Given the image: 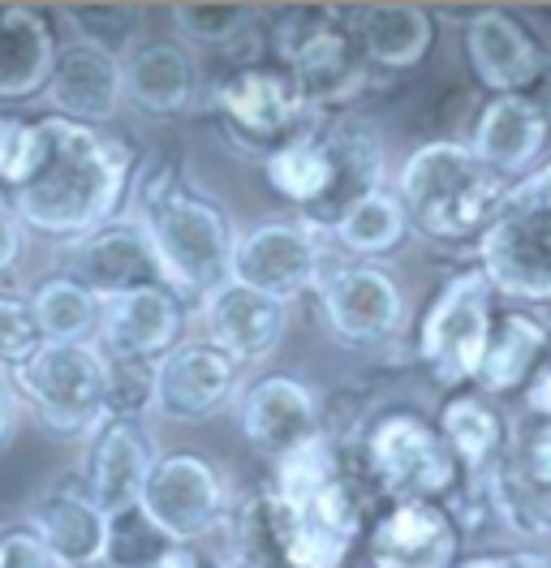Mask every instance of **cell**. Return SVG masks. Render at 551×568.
Returning a JSON list of instances; mask_svg holds the SVG:
<instances>
[{
  "mask_svg": "<svg viewBox=\"0 0 551 568\" xmlns=\"http://www.w3.org/2000/svg\"><path fill=\"white\" fill-rule=\"evenodd\" d=\"M457 568H548V565L534 560V556H474V560H465V565Z\"/></svg>",
  "mask_w": 551,
  "mask_h": 568,
  "instance_id": "43",
  "label": "cell"
},
{
  "mask_svg": "<svg viewBox=\"0 0 551 568\" xmlns=\"http://www.w3.org/2000/svg\"><path fill=\"white\" fill-rule=\"evenodd\" d=\"M263 169H268V185L284 203L302 207L310 229H323V215H328L332 190H337V155H332L328 134L302 130L298 139H289L280 151H272L263 160Z\"/></svg>",
  "mask_w": 551,
  "mask_h": 568,
  "instance_id": "26",
  "label": "cell"
},
{
  "mask_svg": "<svg viewBox=\"0 0 551 568\" xmlns=\"http://www.w3.org/2000/svg\"><path fill=\"white\" fill-rule=\"evenodd\" d=\"M525 405L534 418H551V366H539V375L525 388Z\"/></svg>",
  "mask_w": 551,
  "mask_h": 568,
  "instance_id": "41",
  "label": "cell"
},
{
  "mask_svg": "<svg viewBox=\"0 0 551 568\" xmlns=\"http://www.w3.org/2000/svg\"><path fill=\"white\" fill-rule=\"evenodd\" d=\"M181 306L164 284L100 302V341L112 362H160L177 345Z\"/></svg>",
  "mask_w": 551,
  "mask_h": 568,
  "instance_id": "20",
  "label": "cell"
},
{
  "mask_svg": "<svg viewBox=\"0 0 551 568\" xmlns=\"http://www.w3.org/2000/svg\"><path fill=\"white\" fill-rule=\"evenodd\" d=\"M328 272L323 263V233L307 220H272L241 233L233 246V281L259 288L276 302H293L307 288H319Z\"/></svg>",
  "mask_w": 551,
  "mask_h": 568,
  "instance_id": "11",
  "label": "cell"
},
{
  "mask_svg": "<svg viewBox=\"0 0 551 568\" xmlns=\"http://www.w3.org/2000/svg\"><path fill=\"white\" fill-rule=\"evenodd\" d=\"M138 224L156 250L160 276L186 297L216 293L233 281V246L238 233L229 229V215L211 199L172 185V178H156L142 194Z\"/></svg>",
  "mask_w": 551,
  "mask_h": 568,
  "instance_id": "3",
  "label": "cell"
},
{
  "mask_svg": "<svg viewBox=\"0 0 551 568\" xmlns=\"http://www.w3.org/2000/svg\"><path fill=\"white\" fill-rule=\"evenodd\" d=\"M504 190V178L482 164L470 142H427L397 173V199L410 224L435 242H465L482 233Z\"/></svg>",
  "mask_w": 551,
  "mask_h": 568,
  "instance_id": "4",
  "label": "cell"
},
{
  "mask_svg": "<svg viewBox=\"0 0 551 568\" xmlns=\"http://www.w3.org/2000/svg\"><path fill=\"white\" fill-rule=\"evenodd\" d=\"M241 366L211 341L172 345L156 362V414L169 423H203L238 396Z\"/></svg>",
  "mask_w": 551,
  "mask_h": 568,
  "instance_id": "14",
  "label": "cell"
},
{
  "mask_svg": "<svg viewBox=\"0 0 551 568\" xmlns=\"http://www.w3.org/2000/svg\"><path fill=\"white\" fill-rule=\"evenodd\" d=\"M121 78H126V95L151 116H172L186 112L199 95V70L194 57L172 43V39H147L134 43L121 57Z\"/></svg>",
  "mask_w": 551,
  "mask_h": 568,
  "instance_id": "25",
  "label": "cell"
},
{
  "mask_svg": "<svg viewBox=\"0 0 551 568\" xmlns=\"http://www.w3.org/2000/svg\"><path fill=\"white\" fill-rule=\"evenodd\" d=\"M199 323L216 349H224L238 366H254V362L272 357V349L280 345L289 306L259 288L229 281L199 302Z\"/></svg>",
  "mask_w": 551,
  "mask_h": 568,
  "instance_id": "17",
  "label": "cell"
},
{
  "mask_svg": "<svg viewBox=\"0 0 551 568\" xmlns=\"http://www.w3.org/2000/svg\"><path fill=\"white\" fill-rule=\"evenodd\" d=\"M314 293L323 302L332 336L344 345H388L405 320V297L397 281L371 263L328 267Z\"/></svg>",
  "mask_w": 551,
  "mask_h": 568,
  "instance_id": "13",
  "label": "cell"
},
{
  "mask_svg": "<svg viewBox=\"0 0 551 568\" xmlns=\"http://www.w3.org/2000/svg\"><path fill=\"white\" fill-rule=\"evenodd\" d=\"M440 435L452 448L457 465H465L470 474H487L504 457V423L474 392L448 400L444 414H440Z\"/></svg>",
  "mask_w": 551,
  "mask_h": 568,
  "instance_id": "30",
  "label": "cell"
},
{
  "mask_svg": "<svg viewBox=\"0 0 551 568\" xmlns=\"http://www.w3.org/2000/svg\"><path fill=\"white\" fill-rule=\"evenodd\" d=\"M151 465H156L151 439L134 423H103L96 430L91 453H87L82 487L96 499V508L112 521V517H126L138 508L142 487L151 478Z\"/></svg>",
  "mask_w": 551,
  "mask_h": 568,
  "instance_id": "21",
  "label": "cell"
},
{
  "mask_svg": "<svg viewBox=\"0 0 551 568\" xmlns=\"http://www.w3.org/2000/svg\"><path fill=\"white\" fill-rule=\"evenodd\" d=\"M31 530L52 551L57 568H91L108 560V534L112 521L96 508L82 483L52 487L31 504Z\"/></svg>",
  "mask_w": 551,
  "mask_h": 568,
  "instance_id": "22",
  "label": "cell"
},
{
  "mask_svg": "<svg viewBox=\"0 0 551 568\" xmlns=\"http://www.w3.org/2000/svg\"><path fill=\"white\" fill-rule=\"evenodd\" d=\"M548 112L530 95H495L474 121L470 151L495 178H517L539 160V151L548 146Z\"/></svg>",
  "mask_w": 551,
  "mask_h": 568,
  "instance_id": "24",
  "label": "cell"
},
{
  "mask_svg": "<svg viewBox=\"0 0 551 568\" xmlns=\"http://www.w3.org/2000/svg\"><path fill=\"white\" fill-rule=\"evenodd\" d=\"M548 349V327L530 315H500L491 327V341H487V354L474 375V384L482 392H513L530 388V379L539 375V357Z\"/></svg>",
  "mask_w": 551,
  "mask_h": 568,
  "instance_id": "29",
  "label": "cell"
},
{
  "mask_svg": "<svg viewBox=\"0 0 551 568\" xmlns=\"http://www.w3.org/2000/svg\"><path fill=\"white\" fill-rule=\"evenodd\" d=\"M69 27H78L82 43H96L103 52L121 57V48L130 52L134 48V27H138V9L130 4H69L66 9Z\"/></svg>",
  "mask_w": 551,
  "mask_h": 568,
  "instance_id": "34",
  "label": "cell"
},
{
  "mask_svg": "<svg viewBox=\"0 0 551 568\" xmlns=\"http://www.w3.org/2000/svg\"><path fill=\"white\" fill-rule=\"evenodd\" d=\"M34 327L43 345H87L100 327V297H91L78 281H43L31 297Z\"/></svg>",
  "mask_w": 551,
  "mask_h": 568,
  "instance_id": "32",
  "label": "cell"
},
{
  "mask_svg": "<svg viewBox=\"0 0 551 568\" xmlns=\"http://www.w3.org/2000/svg\"><path fill=\"white\" fill-rule=\"evenodd\" d=\"M491 302H495L491 281L482 276V267H470V272H457L431 302V311L422 315L418 354L444 388L474 384L491 327H495Z\"/></svg>",
  "mask_w": 551,
  "mask_h": 568,
  "instance_id": "8",
  "label": "cell"
},
{
  "mask_svg": "<svg viewBox=\"0 0 551 568\" xmlns=\"http://www.w3.org/2000/svg\"><path fill=\"white\" fill-rule=\"evenodd\" d=\"M479 267L504 297L551 302V164L504 190L479 233Z\"/></svg>",
  "mask_w": 551,
  "mask_h": 568,
  "instance_id": "5",
  "label": "cell"
},
{
  "mask_svg": "<svg viewBox=\"0 0 551 568\" xmlns=\"http://www.w3.org/2000/svg\"><path fill=\"white\" fill-rule=\"evenodd\" d=\"M34 130L39 146L31 169L9 190L18 220L73 242L112 224L130 190V146L57 112L39 116Z\"/></svg>",
  "mask_w": 551,
  "mask_h": 568,
  "instance_id": "1",
  "label": "cell"
},
{
  "mask_svg": "<svg viewBox=\"0 0 551 568\" xmlns=\"http://www.w3.org/2000/svg\"><path fill=\"white\" fill-rule=\"evenodd\" d=\"M18 250H22V220H18V212H13L0 220V272L13 267Z\"/></svg>",
  "mask_w": 551,
  "mask_h": 568,
  "instance_id": "42",
  "label": "cell"
},
{
  "mask_svg": "<svg viewBox=\"0 0 551 568\" xmlns=\"http://www.w3.org/2000/svg\"><path fill=\"white\" fill-rule=\"evenodd\" d=\"M250 22H254L250 4H177L172 9V27L181 31V39L207 43V48L238 39Z\"/></svg>",
  "mask_w": 551,
  "mask_h": 568,
  "instance_id": "35",
  "label": "cell"
},
{
  "mask_svg": "<svg viewBox=\"0 0 551 568\" xmlns=\"http://www.w3.org/2000/svg\"><path fill=\"white\" fill-rule=\"evenodd\" d=\"M224 568H241V565H224Z\"/></svg>",
  "mask_w": 551,
  "mask_h": 568,
  "instance_id": "45",
  "label": "cell"
},
{
  "mask_svg": "<svg viewBox=\"0 0 551 568\" xmlns=\"http://www.w3.org/2000/svg\"><path fill=\"white\" fill-rule=\"evenodd\" d=\"M216 108H220V121L229 130V139L254 151V155H272L280 151L289 139H298L302 130H310V116L289 82V73H276V70H241L233 73L220 95H216Z\"/></svg>",
  "mask_w": 551,
  "mask_h": 568,
  "instance_id": "12",
  "label": "cell"
},
{
  "mask_svg": "<svg viewBox=\"0 0 551 568\" xmlns=\"http://www.w3.org/2000/svg\"><path fill=\"white\" fill-rule=\"evenodd\" d=\"M410 233V215L401 207V199L392 190H375L367 199H358L349 212L332 224V242L344 246L358 258H375V254H392Z\"/></svg>",
  "mask_w": 551,
  "mask_h": 568,
  "instance_id": "31",
  "label": "cell"
},
{
  "mask_svg": "<svg viewBox=\"0 0 551 568\" xmlns=\"http://www.w3.org/2000/svg\"><path fill=\"white\" fill-rule=\"evenodd\" d=\"M43 349V336L34 327L31 302L22 297H0V366L18 371L27 357Z\"/></svg>",
  "mask_w": 551,
  "mask_h": 568,
  "instance_id": "36",
  "label": "cell"
},
{
  "mask_svg": "<svg viewBox=\"0 0 551 568\" xmlns=\"http://www.w3.org/2000/svg\"><path fill=\"white\" fill-rule=\"evenodd\" d=\"M517 478H525L539 491H551V418H534V426L525 430L521 457H517Z\"/></svg>",
  "mask_w": 551,
  "mask_h": 568,
  "instance_id": "38",
  "label": "cell"
},
{
  "mask_svg": "<svg viewBox=\"0 0 551 568\" xmlns=\"http://www.w3.org/2000/svg\"><path fill=\"white\" fill-rule=\"evenodd\" d=\"M344 22H349V36L358 43V52L383 70L418 65L435 39V22L422 4H362Z\"/></svg>",
  "mask_w": 551,
  "mask_h": 568,
  "instance_id": "27",
  "label": "cell"
},
{
  "mask_svg": "<svg viewBox=\"0 0 551 568\" xmlns=\"http://www.w3.org/2000/svg\"><path fill=\"white\" fill-rule=\"evenodd\" d=\"M156 568H207L203 556L194 551V547H169L164 556H160V565Z\"/></svg>",
  "mask_w": 551,
  "mask_h": 568,
  "instance_id": "44",
  "label": "cell"
},
{
  "mask_svg": "<svg viewBox=\"0 0 551 568\" xmlns=\"http://www.w3.org/2000/svg\"><path fill=\"white\" fill-rule=\"evenodd\" d=\"M69 281H78L91 297H121L134 288H156L164 284L156 250L147 242L138 220H112L96 233L78 237L69 250Z\"/></svg>",
  "mask_w": 551,
  "mask_h": 568,
  "instance_id": "15",
  "label": "cell"
},
{
  "mask_svg": "<svg viewBox=\"0 0 551 568\" xmlns=\"http://www.w3.org/2000/svg\"><path fill=\"white\" fill-rule=\"evenodd\" d=\"M0 568H57V560L34 530H9L0 534Z\"/></svg>",
  "mask_w": 551,
  "mask_h": 568,
  "instance_id": "39",
  "label": "cell"
},
{
  "mask_svg": "<svg viewBox=\"0 0 551 568\" xmlns=\"http://www.w3.org/2000/svg\"><path fill=\"white\" fill-rule=\"evenodd\" d=\"M39 146V130L34 121H18V116H0V181L13 190L18 181L27 178Z\"/></svg>",
  "mask_w": 551,
  "mask_h": 568,
  "instance_id": "37",
  "label": "cell"
},
{
  "mask_svg": "<svg viewBox=\"0 0 551 568\" xmlns=\"http://www.w3.org/2000/svg\"><path fill=\"white\" fill-rule=\"evenodd\" d=\"M548 568H551V565H548Z\"/></svg>",
  "mask_w": 551,
  "mask_h": 568,
  "instance_id": "46",
  "label": "cell"
},
{
  "mask_svg": "<svg viewBox=\"0 0 551 568\" xmlns=\"http://www.w3.org/2000/svg\"><path fill=\"white\" fill-rule=\"evenodd\" d=\"M138 513L169 538L172 547H190L220 526L224 517V483L216 465L194 453H169L156 457L151 478L142 487Z\"/></svg>",
  "mask_w": 551,
  "mask_h": 568,
  "instance_id": "10",
  "label": "cell"
},
{
  "mask_svg": "<svg viewBox=\"0 0 551 568\" xmlns=\"http://www.w3.org/2000/svg\"><path fill=\"white\" fill-rule=\"evenodd\" d=\"M18 396L39 414V423L82 435L100 430L108 414V354L87 345H43L13 371Z\"/></svg>",
  "mask_w": 551,
  "mask_h": 568,
  "instance_id": "7",
  "label": "cell"
},
{
  "mask_svg": "<svg viewBox=\"0 0 551 568\" xmlns=\"http://www.w3.org/2000/svg\"><path fill=\"white\" fill-rule=\"evenodd\" d=\"M13 418H18V388H13V371H9V366H0V444L9 439Z\"/></svg>",
  "mask_w": 551,
  "mask_h": 568,
  "instance_id": "40",
  "label": "cell"
},
{
  "mask_svg": "<svg viewBox=\"0 0 551 568\" xmlns=\"http://www.w3.org/2000/svg\"><path fill=\"white\" fill-rule=\"evenodd\" d=\"M465 52H470V65L479 73V82L491 87L495 95H525L548 65V57L534 48L525 27L504 9H482L470 18Z\"/></svg>",
  "mask_w": 551,
  "mask_h": 568,
  "instance_id": "23",
  "label": "cell"
},
{
  "mask_svg": "<svg viewBox=\"0 0 551 568\" xmlns=\"http://www.w3.org/2000/svg\"><path fill=\"white\" fill-rule=\"evenodd\" d=\"M142 414H156V362H112L108 357L103 423H134Z\"/></svg>",
  "mask_w": 551,
  "mask_h": 568,
  "instance_id": "33",
  "label": "cell"
},
{
  "mask_svg": "<svg viewBox=\"0 0 551 568\" xmlns=\"http://www.w3.org/2000/svg\"><path fill=\"white\" fill-rule=\"evenodd\" d=\"M57 65V39L39 9H0V100H22L48 87Z\"/></svg>",
  "mask_w": 551,
  "mask_h": 568,
  "instance_id": "28",
  "label": "cell"
},
{
  "mask_svg": "<svg viewBox=\"0 0 551 568\" xmlns=\"http://www.w3.org/2000/svg\"><path fill=\"white\" fill-rule=\"evenodd\" d=\"M43 91H48V104L57 108V116L78 121V125H100L126 100L121 57L73 39L66 48H57V65Z\"/></svg>",
  "mask_w": 551,
  "mask_h": 568,
  "instance_id": "19",
  "label": "cell"
},
{
  "mask_svg": "<svg viewBox=\"0 0 551 568\" xmlns=\"http://www.w3.org/2000/svg\"><path fill=\"white\" fill-rule=\"evenodd\" d=\"M367 462L379 491L392 504L435 499L457 483V457L444 444L440 426L422 423L418 414H388L379 418L367 439Z\"/></svg>",
  "mask_w": 551,
  "mask_h": 568,
  "instance_id": "9",
  "label": "cell"
},
{
  "mask_svg": "<svg viewBox=\"0 0 551 568\" xmlns=\"http://www.w3.org/2000/svg\"><path fill=\"white\" fill-rule=\"evenodd\" d=\"M238 418L246 439L272 465L323 439L314 392L298 384L293 375H263L259 384H250L238 400Z\"/></svg>",
  "mask_w": 551,
  "mask_h": 568,
  "instance_id": "16",
  "label": "cell"
},
{
  "mask_svg": "<svg viewBox=\"0 0 551 568\" xmlns=\"http://www.w3.org/2000/svg\"><path fill=\"white\" fill-rule=\"evenodd\" d=\"M457 526L435 499L392 504L371 534L375 568H457Z\"/></svg>",
  "mask_w": 551,
  "mask_h": 568,
  "instance_id": "18",
  "label": "cell"
},
{
  "mask_svg": "<svg viewBox=\"0 0 551 568\" xmlns=\"http://www.w3.org/2000/svg\"><path fill=\"white\" fill-rule=\"evenodd\" d=\"M280 52L307 112L344 108L367 82V57L337 9H293L280 18Z\"/></svg>",
  "mask_w": 551,
  "mask_h": 568,
  "instance_id": "6",
  "label": "cell"
},
{
  "mask_svg": "<svg viewBox=\"0 0 551 568\" xmlns=\"http://www.w3.org/2000/svg\"><path fill=\"white\" fill-rule=\"evenodd\" d=\"M263 513L276 556L293 568H341L362 530V504L328 439H314L272 465Z\"/></svg>",
  "mask_w": 551,
  "mask_h": 568,
  "instance_id": "2",
  "label": "cell"
}]
</instances>
